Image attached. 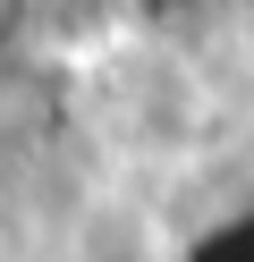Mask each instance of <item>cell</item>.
<instances>
[{
	"instance_id": "1",
	"label": "cell",
	"mask_w": 254,
	"mask_h": 262,
	"mask_svg": "<svg viewBox=\"0 0 254 262\" xmlns=\"http://www.w3.org/2000/svg\"><path fill=\"white\" fill-rule=\"evenodd\" d=\"M34 26H43V0H0V68L34 42Z\"/></svg>"
}]
</instances>
